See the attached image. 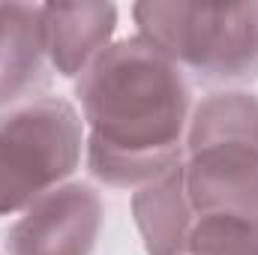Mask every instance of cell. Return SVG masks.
I'll return each mask as SVG.
<instances>
[{
  "label": "cell",
  "instance_id": "2",
  "mask_svg": "<svg viewBox=\"0 0 258 255\" xmlns=\"http://www.w3.org/2000/svg\"><path fill=\"white\" fill-rule=\"evenodd\" d=\"M183 183L195 216L258 222L255 93H210L192 108L183 141Z\"/></svg>",
  "mask_w": 258,
  "mask_h": 255
},
{
  "label": "cell",
  "instance_id": "3",
  "mask_svg": "<svg viewBox=\"0 0 258 255\" xmlns=\"http://www.w3.org/2000/svg\"><path fill=\"white\" fill-rule=\"evenodd\" d=\"M138 36L210 84L258 78V3H135Z\"/></svg>",
  "mask_w": 258,
  "mask_h": 255
},
{
  "label": "cell",
  "instance_id": "7",
  "mask_svg": "<svg viewBox=\"0 0 258 255\" xmlns=\"http://www.w3.org/2000/svg\"><path fill=\"white\" fill-rule=\"evenodd\" d=\"M48 63L63 78H78L108 45L117 30L114 3H45Z\"/></svg>",
  "mask_w": 258,
  "mask_h": 255
},
{
  "label": "cell",
  "instance_id": "6",
  "mask_svg": "<svg viewBox=\"0 0 258 255\" xmlns=\"http://www.w3.org/2000/svg\"><path fill=\"white\" fill-rule=\"evenodd\" d=\"M51 63L45 48L42 6L0 3V114L39 99L48 90Z\"/></svg>",
  "mask_w": 258,
  "mask_h": 255
},
{
  "label": "cell",
  "instance_id": "4",
  "mask_svg": "<svg viewBox=\"0 0 258 255\" xmlns=\"http://www.w3.org/2000/svg\"><path fill=\"white\" fill-rule=\"evenodd\" d=\"M84 120L63 96H39L0 114V216L27 210L81 165Z\"/></svg>",
  "mask_w": 258,
  "mask_h": 255
},
{
  "label": "cell",
  "instance_id": "5",
  "mask_svg": "<svg viewBox=\"0 0 258 255\" xmlns=\"http://www.w3.org/2000/svg\"><path fill=\"white\" fill-rule=\"evenodd\" d=\"M102 198L90 183H63L36 198L6 231L9 255H93Z\"/></svg>",
  "mask_w": 258,
  "mask_h": 255
},
{
  "label": "cell",
  "instance_id": "8",
  "mask_svg": "<svg viewBox=\"0 0 258 255\" xmlns=\"http://www.w3.org/2000/svg\"><path fill=\"white\" fill-rule=\"evenodd\" d=\"M132 219L147 255H189V237L198 216L186 195L183 162L135 189Z\"/></svg>",
  "mask_w": 258,
  "mask_h": 255
},
{
  "label": "cell",
  "instance_id": "9",
  "mask_svg": "<svg viewBox=\"0 0 258 255\" xmlns=\"http://www.w3.org/2000/svg\"><path fill=\"white\" fill-rule=\"evenodd\" d=\"M189 255H258V222L237 216H198Z\"/></svg>",
  "mask_w": 258,
  "mask_h": 255
},
{
  "label": "cell",
  "instance_id": "1",
  "mask_svg": "<svg viewBox=\"0 0 258 255\" xmlns=\"http://www.w3.org/2000/svg\"><path fill=\"white\" fill-rule=\"evenodd\" d=\"M93 180L138 189L183 162L192 90L183 69L144 36L111 42L75 81Z\"/></svg>",
  "mask_w": 258,
  "mask_h": 255
}]
</instances>
